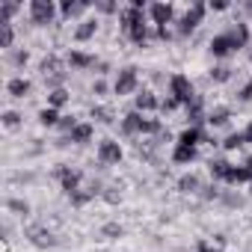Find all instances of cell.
Listing matches in <instances>:
<instances>
[{
  "mask_svg": "<svg viewBox=\"0 0 252 252\" xmlns=\"http://www.w3.org/2000/svg\"><path fill=\"white\" fill-rule=\"evenodd\" d=\"M143 122H146V116H140V110H134V113H128V116L122 119V131L134 137V134L143 131Z\"/></svg>",
  "mask_w": 252,
  "mask_h": 252,
  "instance_id": "11",
  "label": "cell"
},
{
  "mask_svg": "<svg viewBox=\"0 0 252 252\" xmlns=\"http://www.w3.org/2000/svg\"><path fill=\"white\" fill-rule=\"evenodd\" d=\"M77 125H80V122H77L74 116H63V119H60V131H68V134H71Z\"/></svg>",
  "mask_w": 252,
  "mask_h": 252,
  "instance_id": "36",
  "label": "cell"
},
{
  "mask_svg": "<svg viewBox=\"0 0 252 252\" xmlns=\"http://www.w3.org/2000/svg\"><path fill=\"white\" fill-rule=\"evenodd\" d=\"M240 101H252V80L240 89Z\"/></svg>",
  "mask_w": 252,
  "mask_h": 252,
  "instance_id": "41",
  "label": "cell"
},
{
  "mask_svg": "<svg viewBox=\"0 0 252 252\" xmlns=\"http://www.w3.org/2000/svg\"><path fill=\"white\" fill-rule=\"evenodd\" d=\"M243 137H246V143H252V125H249V128L243 131Z\"/></svg>",
  "mask_w": 252,
  "mask_h": 252,
  "instance_id": "45",
  "label": "cell"
},
{
  "mask_svg": "<svg viewBox=\"0 0 252 252\" xmlns=\"http://www.w3.org/2000/svg\"><path fill=\"white\" fill-rule=\"evenodd\" d=\"M27 237H30V243L39 246V249H48V246L57 243V237H54L48 228H42V225H30V228H27Z\"/></svg>",
  "mask_w": 252,
  "mask_h": 252,
  "instance_id": "8",
  "label": "cell"
},
{
  "mask_svg": "<svg viewBox=\"0 0 252 252\" xmlns=\"http://www.w3.org/2000/svg\"><path fill=\"white\" fill-rule=\"evenodd\" d=\"M228 39H231V45H234V51H240L246 42H249V30H246V24H234L228 33H225Z\"/></svg>",
  "mask_w": 252,
  "mask_h": 252,
  "instance_id": "14",
  "label": "cell"
},
{
  "mask_svg": "<svg viewBox=\"0 0 252 252\" xmlns=\"http://www.w3.org/2000/svg\"><path fill=\"white\" fill-rule=\"evenodd\" d=\"M57 178H60V184H63V190L71 196L74 190H80L83 187V172L80 169H71V166H60L57 169Z\"/></svg>",
  "mask_w": 252,
  "mask_h": 252,
  "instance_id": "4",
  "label": "cell"
},
{
  "mask_svg": "<svg viewBox=\"0 0 252 252\" xmlns=\"http://www.w3.org/2000/svg\"><path fill=\"white\" fill-rule=\"evenodd\" d=\"M149 15H152V21H155L158 27H166V24L172 21V6H169V3H155V6L149 9Z\"/></svg>",
  "mask_w": 252,
  "mask_h": 252,
  "instance_id": "12",
  "label": "cell"
},
{
  "mask_svg": "<svg viewBox=\"0 0 252 252\" xmlns=\"http://www.w3.org/2000/svg\"><path fill=\"white\" fill-rule=\"evenodd\" d=\"M202 140H208L199 128H187V131H181V137H178V146H187V149H196Z\"/></svg>",
  "mask_w": 252,
  "mask_h": 252,
  "instance_id": "15",
  "label": "cell"
},
{
  "mask_svg": "<svg viewBox=\"0 0 252 252\" xmlns=\"http://www.w3.org/2000/svg\"><path fill=\"white\" fill-rule=\"evenodd\" d=\"M169 92H172V98H175L178 104H190V101L196 98L193 83H190V77H184V74H175V77L169 80Z\"/></svg>",
  "mask_w": 252,
  "mask_h": 252,
  "instance_id": "1",
  "label": "cell"
},
{
  "mask_svg": "<svg viewBox=\"0 0 252 252\" xmlns=\"http://www.w3.org/2000/svg\"><path fill=\"white\" fill-rule=\"evenodd\" d=\"M140 24H143V9H137V6L122 9V30H125V33H131V30L140 27Z\"/></svg>",
  "mask_w": 252,
  "mask_h": 252,
  "instance_id": "10",
  "label": "cell"
},
{
  "mask_svg": "<svg viewBox=\"0 0 252 252\" xmlns=\"http://www.w3.org/2000/svg\"><path fill=\"white\" fill-rule=\"evenodd\" d=\"M92 119H98V122H104V125H113V107H104V104H98V107H92Z\"/></svg>",
  "mask_w": 252,
  "mask_h": 252,
  "instance_id": "26",
  "label": "cell"
},
{
  "mask_svg": "<svg viewBox=\"0 0 252 252\" xmlns=\"http://www.w3.org/2000/svg\"><path fill=\"white\" fill-rule=\"evenodd\" d=\"M231 51H234V45H231V39H228L225 33L211 39V54H214V57H228Z\"/></svg>",
  "mask_w": 252,
  "mask_h": 252,
  "instance_id": "13",
  "label": "cell"
},
{
  "mask_svg": "<svg viewBox=\"0 0 252 252\" xmlns=\"http://www.w3.org/2000/svg\"><path fill=\"white\" fill-rule=\"evenodd\" d=\"M86 6H89L86 0H65V3H63V15H65V18H77Z\"/></svg>",
  "mask_w": 252,
  "mask_h": 252,
  "instance_id": "21",
  "label": "cell"
},
{
  "mask_svg": "<svg viewBox=\"0 0 252 252\" xmlns=\"http://www.w3.org/2000/svg\"><path fill=\"white\" fill-rule=\"evenodd\" d=\"M27 92H30V80L27 77H12L9 80V95L12 98H24Z\"/></svg>",
  "mask_w": 252,
  "mask_h": 252,
  "instance_id": "19",
  "label": "cell"
},
{
  "mask_svg": "<svg viewBox=\"0 0 252 252\" xmlns=\"http://www.w3.org/2000/svg\"><path fill=\"white\" fill-rule=\"evenodd\" d=\"M208 169H211V175H214V178H222V181H225V178H228L231 163H228V160H222V158H217V160H211V163H208Z\"/></svg>",
  "mask_w": 252,
  "mask_h": 252,
  "instance_id": "22",
  "label": "cell"
},
{
  "mask_svg": "<svg viewBox=\"0 0 252 252\" xmlns=\"http://www.w3.org/2000/svg\"><path fill=\"white\" fill-rule=\"evenodd\" d=\"M95 193H101V184H98V181L83 184V187H80V190H74L68 199H71V205H74V208H83L86 202H92V199H95Z\"/></svg>",
  "mask_w": 252,
  "mask_h": 252,
  "instance_id": "7",
  "label": "cell"
},
{
  "mask_svg": "<svg viewBox=\"0 0 252 252\" xmlns=\"http://www.w3.org/2000/svg\"><path fill=\"white\" fill-rule=\"evenodd\" d=\"M89 140H92V125H86V122H80L68 134V143H89Z\"/></svg>",
  "mask_w": 252,
  "mask_h": 252,
  "instance_id": "18",
  "label": "cell"
},
{
  "mask_svg": "<svg viewBox=\"0 0 252 252\" xmlns=\"http://www.w3.org/2000/svg\"><path fill=\"white\" fill-rule=\"evenodd\" d=\"M104 234H107V237H122V225L107 222V225H104Z\"/></svg>",
  "mask_w": 252,
  "mask_h": 252,
  "instance_id": "39",
  "label": "cell"
},
{
  "mask_svg": "<svg viewBox=\"0 0 252 252\" xmlns=\"http://www.w3.org/2000/svg\"><path fill=\"white\" fill-rule=\"evenodd\" d=\"M208 122L214 125V128H222V125L228 122V110H225V107H220V110H214V113L208 116Z\"/></svg>",
  "mask_w": 252,
  "mask_h": 252,
  "instance_id": "30",
  "label": "cell"
},
{
  "mask_svg": "<svg viewBox=\"0 0 252 252\" xmlns=\"http://www.w3.org/2000/svg\"><path fill=\"white\" fill-rule=\"evenodd\" d=\"M172 160H175V163H193V160H196V149L175 146V152H172Z\"/></svg>",
  "mask_w": 252,
  "mask_h": 252,
  "instance_id": "24",
  "label": "cell"
},
{
  "mask_svg": "<svg viewBox=\"0 0 252 252\" xmlns=\"http://www.w3.org/2000/svg\"><path fill=\"white\" fill-rule=\"evenodd\" d=\"M12 39H15L12 24H0V48H12Z\"/></svg>",
  "mask_w": 252,
  "mask_h": 252,
  "instance_id": "31",
  "label": "cell"
},
{
  "mask_svg": "<svg viewBox=\"0 0 252 252\" xmlns=\"http://www.w3.org/2000/svg\"><path fill=\"white\" fill-rule=\"evenodd\" d=\"M98 160H101V163H119V160H122V146L113 143V140H104V143L98 146Z\"/></svg>",
  "mask_w": 252,
  "mask_h": 252,
  "instance_id": "9",
  "label": "cell"
},
{
  "mask_svg": "<svg viewBox=\"0 0 252 252\" xmlns=\"http://www.w3.org/2000/svg\"><path fill=\"white\" fill-rule=\"evenodd\" d=\"M202 18H205V3H193V6L184 12V18L178 21V33H181V36L193 33V30L202 24Z\"/></svg>",
  "mask_w": 252,
  "mask_h": 252,
  "instance_id": "2",
  "label": "cell"
},
{
  "mask_svg": "<svg viewBox=\"0 0 252 252\" xmlns=\"http://www.w3.org/2000/svg\"><path fill=\"white\" fill-rule=\"evenodd\" d=\"M39 122L51 128V125H60V116H57V110H54V107H45V110L39 113Z\"/></svg>",
  "mask_w": 252,
  "mask_h": 252,
  "instance_id": "32",
  "label": "cell"
},
{
  "mask_svg": "<svg viewBox=\"0 0 252 252\" xmlns=\"http://www.w3.org/2000/svg\"><path fill=\"white\" fill-rule=\"evenodd\" d=\"M187 122H190V128H199V122H202V98L199 95L187 104Z\"/></svg>",
  "mask_w": 252,
  "mask_h": 252,
  "instance_id": "17",
  "label": "cell"
},
{
  "mask_svg": "<svg viewBox=\"0 0 252 252\" xmlns=\"http://www.w3.org/2000/svg\"><path fill=\"white\" fill-rule=\"evenodd\" d=\"M92 92H95V95H104V92H107V83H104V80H95Z\"/></svg>",
  "mask_w": 252,
  "mask_h": 252,
  "instance_id": "42",
  "label": "cell"
},
{
  "mask_svg": "<svg viewBox=\"0 0 252 252\" xmlns=\"http://www.w3.org/2000/svg\"><path fill=\"white\" fill-rule=\"evenodd\" d=\"M98 9H101V12H113V9H116V3H110V0H101Z\"/></svg>",
  "mask_w": 252,
  "mask_h": 252,
  "instance_id": "43",
  "label": "cell"
},
{
  "mask_svg": "<svg viewBox=\"0 0 252 252\" xmlns=\"http://www.w3.org/2000/svg\"><path fill=\"white\" fill-rule=\"evenodd\" d=\"M12 60H15V65H24V63H27V51H18Z\"/></svg>",
  "mask_w": 252,
  "mask_h": 252,
  "instance_id": "44",
  "label": "cell"
},
{
  "mask_svg": "<svg viewBox=\"0 0 252 252\" xmlns=\"http://www.w3.org/2000/svg\"><path fill=\"white\" fill-rule=\"evenodd\" d=\"M30 18H33V24H51L54 21V3L51 0H33L30 3Z\"/></svg>",
  "mask_w": 252,
  "mask_h": 252,
  "instance_id": "5",
  "label": "cell"
},
{
  "mask_svg": "<svg viewBox=\"0 0 252 252\" xmlns=\"http://www.w3.org/2000/svg\"><path fill=\"white\" fill-rule=\"evenodd\" d=\"M228 77H231V68H228V65H214V68H211V80L222 83V80H228Z\"/></svg>",
  "mask_w": 252,
  "mask_h": 252,
  "instance_id": "33",
  "label": "cell"
},
{
  "mask_svg": "<svg viewBox=\"0 0 252 252\" xmlns=\"http://www.w3.org/2000/svg\"><path fill=\"white\" fill-rule=\"evenodd\" d=\"M95 27H98L95 21H83V24H80V27L74 30V39H77V42H86V39H89V36L95 33Z\"/></svg>",
  "mask_w": 252,
  "mask_h": 252,
  "instance_id": "28",
  "label": "cell"
},
{
  "mask_svg": "<svg viewBox=\"0 0 252 252\" xmlns=\"http://www.w3.org/2000/svg\"><path fill=\"white\" fill-rule=\"evenodd\" d=\"M39 68H42V74H45V80H48L51 86H57V89H60V83L65 80V71H63V63H60L57 57H45Z\"/></svg>",
  "mask_w": 252,
  "mask_h": 252,
  "instance_id": "3",
  "label": "cell"
},
{
  "mask_svg": "<svg viewBox=\"0 0 252 252\" xmlns=\"http://www.w3.org/2000/svg\"><path fill=\"white\" fill-rule=\"evenodd\" d=\"M65 101H68V92H65V89H54V92L48 95V107H54V110L63 107Z\"/></svg>",
  "mask_w": 252,
  "mask_h": 252,
  "instance_id": "29",
  "label": "cell"
},
{
  "mask_svg": "<svg viewBox=\"0 0 252 252\" xmlns=\"http://www.w3.org/2000/svg\"><path fill=\"white\" fill-rule=\"evenodd\" d=\"M18 122H21V116H18L15 110H9V113H3V125H6V128H18Z\"/></svg>",
  "mask_w": 252,
  "mask_h": 252,
  "instance_id": "37",
  "label": "cell"
},
{
  "mask_svg": "<svg viewBox=\"0 0 252 252\" xmlns=\"http://www.w3.org/2000/svg\"><path fill=\"white\" fill-rule=\"evenodd\" d=\"M68 65L71 68H92L95 65V57L92 54H83V51H71L68 54Z\"/></svg>",
  "mask_w": 252,
  "mask_h": 252,
  "instance_id": "16",
  "label": "cell"
},
{
  "mask_svg": "<svg viewBox=\"0 0 252 252\" xmlns=\"http://www.w3.org/2000/svg\"><path fill=\"white\" fill-rule=\"evenodd\" d=\"M6 208H9V211H15V214H21V217H27V214H30V205H27V202H21V199H9V202H6Z\"/></svg>",
  "mask_w": 252,
  "mask_h": 252,
  "instance_id": "34",
  "label": "cell"
},
{
  "mask_svg": "<svg viewBox=\"0 0 252 252\" xmlns=\"http://www.w3.org/2000/svg\"><path fill=\"white\" fill-rule=\"evenodd\" d=\"M243 143H246V137H243V134H231V137H225V143H222V146H225L228 152H234V149H240Z\"/></svg>",
  "mask_w": 252,
  "mask_h": 252,
  "instance_id": "35",
  "label": "cell"
},
{
  "mask_svg": "<svg viewBox=\"0 0 252 252\" xmlns=\"http://www.w3.org/2000/svg\"><path fill=\"white\" fill-rule=\"evenodd\" d=\"M243 166H246V169L252 172V158H246V163H243Z\"/></svg>",
  "mask_w": 252,
  "mask_h": 252,
  "instance_id": "46",
  "label": "cell"
},
{
  "mask_svg": "<svg viewBox=\"0 0 252 252\" xmlns=\"http://www.w3.org/2000/svg\"><path fill=\"white\" fill-rule=\"evenodd\" d=\"M155 107H158V98H155V92H152V89H143V92L137 95V110L149 113V110H155Z\"/></svg>",
  "mask_w": 252,
  "mask_h": 252,
  "instance_id": "20",
  "label": "cell"
},
{
  "mask_svg": "<svg viewBox=\"0 0 252 252\" xmlns=\"http://www.w3.org/2000/svg\"><path fill=\"white\" fill-rule=\"evenodd\" d=\"M104 199H107V202H110V205H116V202H119V199H122V193H119V190H116V187H104Z\"/></svg>",
  "mask_w": 252,
  "mask_h": 252,
  "instance_id": "38",
  "label": "cell"
},
{
  "mask_svg": "<svg viewBox=\"0 0 252 252\" xmlns=\"http://www.w3.org/2000/svg\"><path fill=\"white\" fill-rule=\"evenodd\" d=\"M137 89V68H122L116 77V95H131Z\"/></svg>",
  "mask_w": 252,
  "mask_h": 252,
  "instance_id": "6",
  "label": "cell"
},
{
  "mask_svg": "<svg viewBox=\"0 0 252 252\" xmlns=\"http://www.w3.org/2000/svg\"><path fill=\"white\" fill-rule=\"evenodd\" d=\"M199 252H225V240L214 237V240H199Z\"/></svg>",
  "mask_w": 252,
  "mask_h": 252,
  "instance_id": "27",
  "label": "cell"
},
{
  "mask_svg": "<svg viewBox=\"0 0 252 252\" xmlns=\"http://www.w3.org/2000/svg\"><path fill=\"white\" fill-rule=\"evenodd\" d=\"M225 181H228V184H243V181H252V172H249L246 166H231Z\"/></svg>",
  "mask_w": 252,
  "mask_h": 252,
  "instance_id": "23",
  "label": "cell"
},
{
  "mask_svg": "<svg viewBox=\"0 0 252 252\" xmlns=\"http://www.w3.org/2000/svg\"><path fill=\"white\" fill-rule=\"evenodd\" d=\"M175 107H178V101H175V98H172V95H169V98H166V101H163V104H160V110H163V113H172V110H175Z\"/></svg>",
  "mask_w": 252,
  "mask_h": 252,
  "instance_id": "40",
  "label": "cell"
},
{
  "mask_svg": "<svg viewBox=\"0 0 252 252\" xmlns=\"http://www.w3.org/2000/svg\"><path fill=\"white\" fill-rule=\"evenodd\" d=\"M199 187H202V181H199L196 172H190V175H184V178L178 181V190H181V193H196Z\"/></svg>",
  "mask_w": 252,
  "mask_h": 252,
  "instance_id": "25",
  "label": "cell"
}]
</instances>
